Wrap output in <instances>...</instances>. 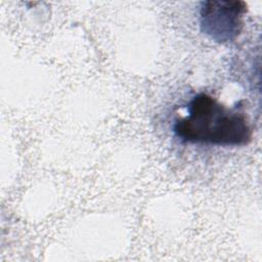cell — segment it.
Instances as JSON below:
<instances>
[{
	"mask_svg": "<svg viewBox=\"0 0 262 262\" xmlns=\"http://www.w3.org/2000/svg\"><path fill=\"white\" fill-rule=\"evenodd\" d=\"M173 130L184 142L220 146L247 145L253 136L244 113L226 107L207 93L190 100L187 115L175 121Z\"/></svg>",
	"mask_w": 262,
	"mask_h": 262,
	"instance_id": "cell-1",
	"label": "cell"
},
{
	"mask_svg": "<svg viewBox=\"0 0 262 262\" xmlns=\"http://www.w3.org/2000/svg\"><path fill=\"white\" fill-rule=\"evenodd\" d=\"M246 11L244 1H204L200 9L201 30L217 43L232 42L242 32Z\"/></svg>",
	"mask_w": 262,
	"mask_h": 262,
	"instance_id": "cell-2",
	"label": "cell"
}]
</instances>
